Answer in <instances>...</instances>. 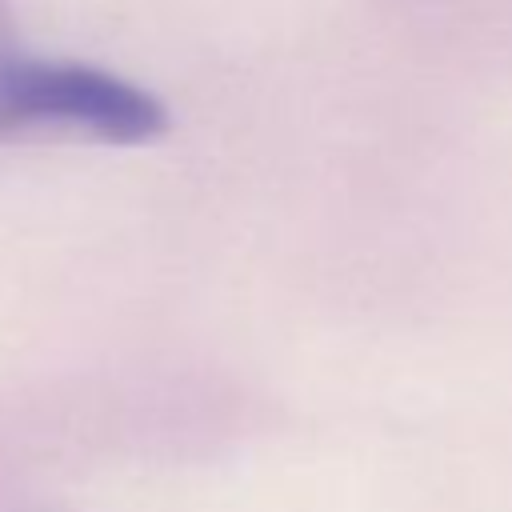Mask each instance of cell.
<instances>
[{
	"label": "cell",
	"mask_w": 512,
	"mask_h": 512,
	"mask_svg": "<svg viewBox=\"0 0 512 512\" xmlns=\"http://www.w3.org/2000/svg\"><path fill=\"white\" fill-rule=\"evenodd\" d=\"M12 56V48H8V20H4V8H0V64Z\"/></svg>",
	"instance_id": "2"
},
{
	"label": "cell",
	"mask_w": 512,
	"mask_h": 512,
	"mask_svg": "<svg viewBox=\"0 0 512 512\" xmlns=\"http://www.w3.org/2000/svg\"><path fill=\"white\" fill-rule=\"evenodd\" d=\"M28 124H68L100 140L140 144L164 132V108L144 88L100 68L8 56L0 64V132Z\"/></svg>",
	"instance_id": "1"
}]
</instances>
